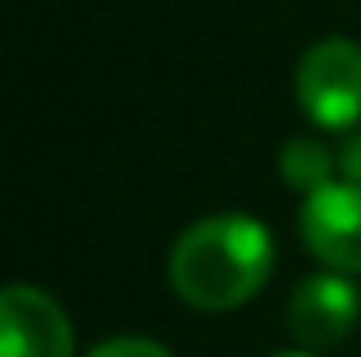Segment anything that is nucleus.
I'll use <instances>...</instances> for the list:
<instances>
[{
  "label": "nucleus",
  "mask_w": 361,
  "mask_h": 357,
  "mask_svg": "<svg viewBox=\"0 0 361 357\" xmlns=\"http://www.w3.org/2000/svg\"><path fill=\"white\" fill-rule=\"evenodd\" d=\"M338 170H343V178L361 183V124L343 138V147H338Z\"/></svg>",
  "instance_id": "nucleus-8"
},
{
  "label": "nucleus",
  "mask_w": 361,
  "mask_h": 357,
  "mask_svg": "<svg viewBox=\"0 0 361 357\" xmlns=\"http://www.w3.org/2000/svg\"><path fill=\"white\" fill-rule=\"evenodd\" d=\"M361 321V289L353 275L320 270L307 275L288 298V334L302 353H329L357 330Z\"/></svg>",
  "instance_id": "nucleus-4"
},
{
  "label": "nucleus",
  "mask_w": 361,
  "mask_h": 357,
  "mask_svg": "<svg viewBox=\"0 0 361 357\" xmlns=\"http://www.w3.org/2000/svg\"><path fill=\"white\" fill-rule=\"evenodd\" d=\"M0 357H78L69 312L37 284H9L0 294Z\"/></svg>",
  "instance_id": "nucleus-5"
},
{
  "label": "nucleus",
  "mask_w": 361,
  "mask_h": 357,
  "mask_svg": "<svg viewBox=\"0 0 361 357\" xmlns=\"http://www.w3.org/2000/svg\"><path fill=\"white\" fill-rule=\"evenodd\" d=\"M334 170H338V152H329L311 133H298L279 147V178H283V188H293L302 197L329 188L334 183Z\"/></svg>",
  "instance_id": "nucleus-6"
},
{
  "label": "nucleus",
  "mask_w": 361,
  "mask_h": 357,
  "mask_svg": "<svg viewBox=\"0 0 361 357\" xmlns=\"http://www.w3.org/2000/svg\"><path fill=\"white\" fill-rule=\"evenodd\" d=\"M270 357H320V353H302V349H283V353H270Z\"/></svg>",
  "instance_id": "nucleus-9"
},
{
  "label": "nucleus",
  "mask_w": 361,
  "mask_h": 357,
  "mask_svg": "<svg viewBox=\"0 0 361 357\" xmlns=\"http://www.w3.org/2000/svg\"><path fill=\"white\" fill-rule=\"evenodd\" d=\"M87 357H174L160 339H142V334H119V339L97 344Z\"/></svg>",
  "instance_id": "nucleus-7"
},
{
  "label": "nucleus",
  "mask_w": 361,
  "mask_h": 357,
  "mask_svg": "<svg viewBox=\"0 0 361 357\" xmlns=\"http://www.w3.org/2000/svg\"><path fill=\"white\" fill-rule=\"evenodd\" d=\"M274 270V238L256 215L215 211L192 220L169 248V289L197 312L252 303Z\"/></svg>",
  "instance_id": "nucleus-1"
},
{
  "label": "nucleus",
  "mask_w": 361,
  "mask_h": 357,
  "mask_svg": "<svg viewBox=\"0 0 361 357\" xmlns=\"http://www.w3.org/2000/svg\"><path fill=\"white\" fill-rule=\"evenodd\" d=\"M298 234L325 270L357 279L361 275V183L334 178L329 188L311 193L302 202Z\"/></svg>",
  "instance_id": "nucleus-3"
},
{
  "label": "nucleus",
  "mask_w": 361,
  "mask_h": 357,
  "mask_svg": "<svg viewBox=\"0 0 361 357\" xmlns=\"http://www.w3.org/2000/svg\"><path fill=\"white\" fill-rule=\"evenodd\" d=\"M302 115L325 133H353L361 124V42L320 37L307 46L293 73Z\"/></svg>",
  "instance_id": "nucleus-2"
}]
</instances>
